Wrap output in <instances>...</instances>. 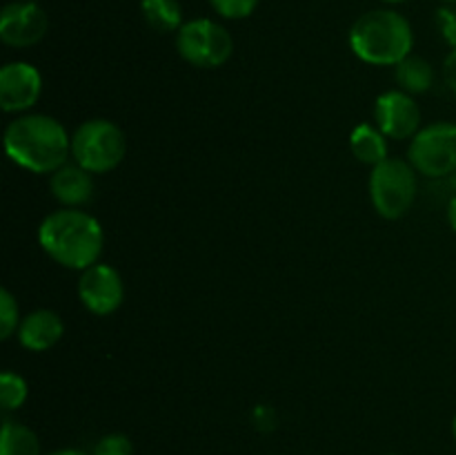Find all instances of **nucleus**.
Here are the masks:
<instances>
[{
  "mask_svg": "<svg viewBox=\"0 0 456 455\" xmlns=\"http://www.w3.org/2000/svg\"><path fill=\"white\" fill-rule=\"evenodd\" d=\"M4 152L27 172L53 174L71 156V136L53 116L25 114L4 129Z\"/></svg>",
  "mask_w": 456,
  "mask_h": 455,
  "instance_id": "f257e3e1",
  "label": "nucleus"
},
{
  "mask_svg": "<svg viewBox=\"0 0 456 455\" xmlns=\"http://www.w3.org/2000/svg\"><path fill=\"white\" fill-rule=\"evenodd\" d=\"M38 244L62 268L87 270L101 259L105 232L98 219L89 212L62 208L43 219L38 228Z\"/></svg>",
  "mask_w": 456,
  "mask_h": 455,
  "instance_id": "f03ea898",
  "label": "nucleus"
},
{
  "mask_svg": "<svg viewBox=\"0 0 456 455\" xmlns=\"http://www.w3.org/2000/svg\"><path fill=\"white\" fill-rule=\"evenodd\" d=\"M350 47L356 58L370 65L396 67L412 54V25L395 9H372L352 25Z\"/></svg>",
  "mask_w": 456,
  "mask_h": 455,
  "instance_id": "7ed1b4c3",
  "label": "nucleus"
},
{
  "mask_svg": "<svg viewBox=\"0 0 456 455\" xmlns=\"http://www.w3.org/2000/svg\"><path fill=\"white\" fill-rule=\"evenodd\" d=\"M127 154L125 132L107 119H89L71 134V159L92 174H107L118 168Z\"/></svg>",
  "mask_w": 456,
  "mask_h": 455,
  "instance_id": "20e7f679",
  "label": "nucleus"
},
{
  "mask_svg": "<svg viewBox=\"0 0 456 455\" xmlns=\"http://www.w3.org/2000/svg\"><path fill=\"white\" fill-rule=\"evenodd\" d=\"M417 170L410 161L386 159L370 172V201L383 219L405 217L417 201Z\"/></svg>",
  "mask_w": 456,
  "mask_h": 455,
  "instance_id": "39448f33",
  "label": "nucleus"
},
{
  "mask_svg": "<svg viewBox=\"0 0 456 455\" xmlns=\"http://www.w3.org/2000/svg\"><path fill=\"white\" fill-rule=\"evenodd\" d=\"M176 49L181 58L200 70L223 67L234 54V38L230 31L209 18L183 22L176 36Z\"/></svg>",
  "mask_w": 456,
  "mask_h": 455,
  "instance_id": "423d86ee",
  "label": "nucleus"
},
{
  "mask_svg": "<svg viewBox=\"0 0 456 455\" xmlns=\"http://www.w3.org/2000/svg\"><path fill=\"white\" fill-rule=\"evenodd\" d=\"M408 161L428 178L452 177L456 172V123L436 120L412 136Z\"/></svg>",
  "mask_w": 456,
  "mask_h": 455,
  "instance_id": "0eeeda50",
  "label": "nucleus"
},
{
  "mask_svg": "<svg viewBox=\"0 0 456 455\" xmlns=\"http://www.w3.org/2000/svg\"><path fill=\"white\" fill-rule=\"evenodd\" d=\"M80 303L98 317H107L123 306L125 284L120 272L110 263H94L78 279Z\"/></svg>",
  "mask_w": 456,
  "mask_h": 455,
  "instance_id": "6e6552de",
  "label": "nucleus"
},
{
  "mask_svg": "<svg viewBox=\"0 0 456 455\" xmlns=\"http://www.w3.org/2000/svg\"><path fill=\"white\" fill-rule=\"evenodd\" d=\"M47 27V13L43 12V7L29 3V0L4 4L3 13H0V40L7 47H34L36 43L45 38Z\"/></svg>",
  "mask_w": 456,
  "mask_h": 455,
  "instance_id": "1a4fd4ad",
  "label": "nucleus"
},
{
  "mask_svg": "<svg viewBox=\"0 0 456 455\" xmlns=\"http://www.w3.org/2000/svg\"><path fill=\"white\" fill-rule=\"evenodd\" d=\"M374 125L395 141L412 138L421 129V110L414 103L412 94L403 89H390L374 103Z\"/></svg>",
  "mask_w": 456,
  "mask_h": 455,
  "instance_id": "9d476101",
  "label": "nucleus"
},
{
  "mask_svg": "<svg viewBox=\"0 0 456 455\" xmlns=\"http://www.w3.org/2000/svg\"><path fill=\"white\" fill-rule=\"evenodd\" d=\"M40 92H43V76L31 62L13 61L0 70V107L7 114L34 107Z\"/></svg>",
  "mask_w": 456,
  "mask_h": 455,
  "instance_id": "9b49d317",
  "label": "nucleus"
},
{
  "mask_svg": "<svg viewBox=\"0 0 456 455\" xmlns=\"http://www.w3.org/2000/svg\"><path fill=\"white\" fill-rule=\"evenodd\" d=\"M49 190L52 196L65 208H80V205L89 203L94 196V178L92 172L80 168L78 163H69L67 161L62 168L49 178Z\"/></svg>",
  "mask_w": 456,
  "mask_h": 455,
  "instance_id": "f8f14e48",
  "label": "nucleus"
},
{
  "mask_svg": "<svg viewBox=\"0 0 456 455\" xmlns=\"http://www.w3.org/2000/svg\"><path fill=\"white\" fill-rule=\"evenodd\" d=\"M62 333H65L62 319L47 308L29 312L27 317H22L20 326H18V339H20L22 348L34 352H43L56 346Z\"/></svg>",
  "mask_w": 456,
  "mask_h": 455,
  "instance_id": "ddd939ff",
  "label": "nucleus"
},
{
  "mask_svg": "<svg viewBox=\"0 0 456 455\" xmlns=\"http://www.w3.org/2000/svg\"><path fill=\"white\" fill-rule=\"evenodd\" d=\"M350 150L361 163L365 165H379L383 163L387 156V136L377 128V125L361 123L352 129L350 134Z\"/></svg>",
  "mask_w": 456,
  "mask_h": 455,
  "instance_id": "4468645a",
  "label": "nucleus"
},
{
  "mask_svg": "<svg viewBox=\"0 0 456 455\" xmlns=\"http://www.w3.org/2000/svg\"><path fill=\"white\" fill-rule=\"evenodd\" d=\"M395 76L399 87L408 94H426L435 85V70L430 62L412 54L396 65Z\"/></svg>",
  "mask_w": 456,
  "mask_h": 455,
  "instance_id": "2eb2a0df",
  "label": "nucleus"
},
{
  "mask_svg": "<svg viewBox=\"0 0 456 455\" xmlns=\"http://www.w3.org/2000/svg\"><path fill=\"white\" fill-rule=\"evenodd\" d=\"M141 13L147 25L160 34L183 27V9L178 0H141Z\"/></svg>",
  "mask_w": 456,
  "mask_h": 455,
  "instance_id": "dca6fc26",
  "label": "nucleus"
},
{
  "mask_svg": "<svg viewBox=\"0 0 456 455\" xmlns=\"http://www.w3.org/2000/svg\"><path fill=\"white\" fill-rule=\"evenodd\" d=\"M0 455H40L38 435L25 424L4 419L3 435H0Z\"/></svg>",
  "mask_w": 456,
  "mask_h": 455,
  "instance_id": "f3484780",
  "label": "nucleus"
},
{
  "mask_svg": "<svg viewBox=\"0 0 456 455\" xmlns=\"http://www.w3.org/2000/svg\"><path fill=\"white\" fill-rule=\"evenodd\" d=\"M27 382L18 373H12V370H4L0 375V404H3L4 413H12V410H18L27 400Z\"/></svg>",
  "mask_w": 456,
  "mask_h": 455,
  "instance_id": "a211bd4d",
  "label": "nucleus"
},
{
  "mask_svg": "<svg viewBox=\"0 0 456 455\" xmlns=\"http://www.w3.org/2000/svg\"><path fill=\"white\" fill-rule=\"evenodd\" d=\"M214 12L227 21H243L252 16L258 7V0H209Z\"/></svg>",
  "mask_w": 456,
  "mask_h": 455,
  "instance_id": "6ab92c4d",
  "label": "nucleus"
},
{
  "mask_svg": "<svg viewBox=\"0 0 456 455\" xmlns=\"http://www.w3.org/2000/svg\"><path fill=\"white\" fill-rule=\"evenodd\" d=\"M18 303L7 288L0 290V337L9 339L18 330Z\"/></svg>",
  "mask_w": 456,
  "mask_h": 455,
  "instance_id": "aec40b11",
  "label": "nucleus"
},
{
  "mask_svg": "<svg viewBox=\"0 0 456 455\" xmlns=\"http://www.w3.org/2000/svg\"><path fill=\"white\" fill-rule=\"evenodd\" d=\"M92 455H134V446L123 433H110L94 444Z\"/></svg>",
  "mask_w": 456,
  "mask_h": 455,
  "instance_id": "412c9836",
  "label": "nucleus"
},
{
  "mask_svg": "<svg viewBox=\"0 0 456 455\" xmlns=\"http://www.w3.org/2000/svg\"><path fill=\"white\" fill-rule=\"evenodd\" d=\"M435 25L441 38L454 49L456 47V9L452 4H444V7L436 9Z\"/></svg>",
  "mask_w": 456,
  "mask_h": 455,
  "instance_id": "4be33fe9",
  "label": "nucleus"
},
{
  "mask_svg": "<svg viewBox=\"0 0 456 455\" xmlns=\"http://www.w3.org/2000/svg\"><path fill=\"white\" fill-rule=\"evenodd\" d=\"M254 424H256L258 431H274L276 428V415L270 406H256L252 415Z\"/></svg>",
  "mask_w": 456,
  "mask_h": 455,
  "instance_id": "5701e85b",
  "label": "nucleus"
},
{
  "mask_svg": "<svg viewBox=\"0 0 456 455\" xmlns=\"http://www.w3.org/2000/svg\"><path fill=\"white\" fill-rule=\"evenodd\" d=\"M444 79L445 85L450 87V92L456 94V47L450 49V54L444 61Z\"/></svg>",
  "mask_w": 456,
  "mask_h": 455,
  "instance_id": "b1692460",
  "label": "nucleus"
},
{
  "mask_svg": "<svg viewBox=\"0 0 456 455\" xmlns=\"http://www.w3.org/2000/svg\"><path fill=\"white\" fill-rule=\"evenodd\" d=\"M445 214H448V223H450V228H452V230L456 232V194L452 196V199H450L448 210H445Z\"/></svg>",
  "mask_w": 456,
  "mask_h": 455,
  "instance_id": "393cba45",
  "label": "nucleus"
},
{
  "mask_svg": "<svg viewBox=\"0 0 456 455\" xmlns=\"http://www.w3.org/2000/svg\"><path fill=\"white\" fill-rule=\"evenodd\" d=\"M49 455H89V453H85V451H80V449H58Z\"/></svg>",
  "mask_w": 456,
  "mask_h": 455,
  "instance_id": "a878e982",
  "label": "nucleus"
},
{
  "mask_svg": "<svg viewBox=\"0 0 456 455\" xmlns=\"http://www.w3.org/2000/svg\"><path fill=\"white\" fill-rule=\"evenodd\" d=\"M383 3H387V4H399V3H408V0H383Z\"/></svg>",
  "mask_w": 456,
  "mask_h": 455,
  "instance_id": "bb28decb",
  "label": "nucleus"
},
{
  "mask_svg": "<svg viewBox=\"0 0 456 455\" xmlns=\"http://www.w3.org/2000/svg\"><path fill=\"white\" fill-rule=\"evenodd\" d=\"M448 178H450V186H452L454 192H456V172L452 174V177H448Z\"/></svg>",
  "mask_w": 456,
  "mask_h": 455,
  "instance_id": "cd10ccee",
  "label": "nucleus"
},
{
  "mask_svg": "<svg viewBox=\"0 0 456 455\" xmlns=\"http://www.w3.org/2000/svg\"><path fill=\"white\" fill-rule=\"evenodd\" d=\"M445 4H452V7H456V0H444Z\"/></svg>",
  "mask_w": 456,
  "mask_h": 455,
  "instance_id": "c85d7f7f",
  "label": "nucleus"
},
{
  "mask_svg": "<svg viewBox=\"0 0 456 455\" xmlns=\"http://www.w3.org/2000/svg\"><path fill=\"white\" fill-rule=\"evenodd\" d=\"M452 431H454V437H456V418H454V424H452Z\"/></svg>",
  "mask_w": 456,
  "mask_h": 455,
  "instance_id": "c756f323",
  "label": "nucleus"
},
{
  "mask_svg": "<svg viewBox=\"0 0 456 455\" xmlns=\"http://www.w3.org/2000/svg\"><path fill=\"white\" fill-rule=\"evenodd\" d=\"M29 3H38V0H29Z\"/></svg>",
  "mask_w": 456,
  "mask_h": 455,
  "instance_id": "7c9ffc66",
  "label": "nucleus"
}]
</instances>
